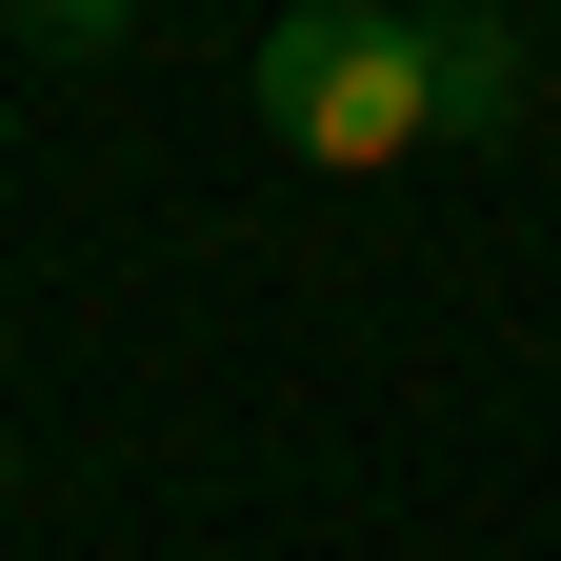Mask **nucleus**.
Instances as JSON below:
<instances>
[{
  "mask_svg": "<svg viewBox=\"0 0 561 561\" xmlns=\"http://www.w3.org/2000/svg\"><path fill=\"white\" fill-rule=\"evenodd\" d=\"M241 101H261V140H280V161L381 181V161H421V140H442V41H421V21H381V0H301V21H261Z\"/></svg>",
  "mask_w": 561,
  "mask_h": 561,
  "instance_id": "f257e3e1",
  "label": "nucleus"
},
{
  "mask_svg": "<svg viewBox=\"0 0 561 561\" xmlns=\"http://www.w3.org/2000/svg\"><path fill=\"white\" fill-rule=\"evenodd\" d=\"M442 41V140H522L541 121V41L522 21H421Z\"/></svg>",
  "mask_w": 561,
  "mask_h": 561,
  "instance_id": "f03ea898",
  "label": "nucleus"
},
{
  "mask_svg": "<svg viewBox=\"0 0 561 561\" xmlns=\"http://www.w3.org/2000/svg\"><path fill=\"white\" fill-rule=\"evenodd\" d=\"M0 21H41V41H60V60H101V41H121V21H140V0H0Z\"/></svg>",
  "mask_w": 561,
  "mask_h": 561,
  "instance_id": "7ed1b4c3",
  "label": "nucleus"
}]
</instances>
